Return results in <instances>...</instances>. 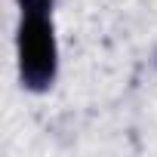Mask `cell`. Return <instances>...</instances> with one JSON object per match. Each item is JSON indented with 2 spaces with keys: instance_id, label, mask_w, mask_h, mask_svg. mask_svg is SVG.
Here are the masks:
<instances>
[{
  "instance_id": "cell-1",
  "label": "cell",
  "mask_w": 157,
  "mask_h": 157,
  "mask_svg": "<svg viewBox=\"0 0 157 157\" xmlns=\"http://www.w3.org/2000/svg\"><path fill=\"white\" fill-rule=\"evenodd\" d=\"M22 62L31 77H46L52 71V40H49V25L43 19H28L22 28Z\"/></svg>"
}]
</instances>
